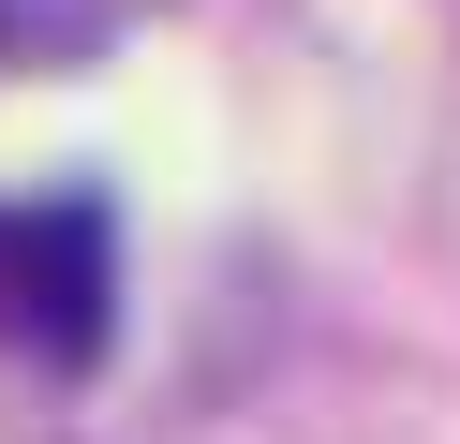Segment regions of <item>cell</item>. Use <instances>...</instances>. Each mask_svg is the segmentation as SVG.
I'll return each mask as SVG.
<instances>
[{
  "label": "cell",
  "instance_id": "cell-1",
  "mask_svg": "<svg viewBox=\"0 0 460 444\" xmlns=\"http://www.w3.org/2000/svg\"><path fill=\"white\" fill-rule=\"evenodd\" d=\"M119 326V237L90 193H15L0 207V355L15 370H90Z\"/></svg>",
  "mask_w": 460,
  "mask_h": 444
}]
</instances>
